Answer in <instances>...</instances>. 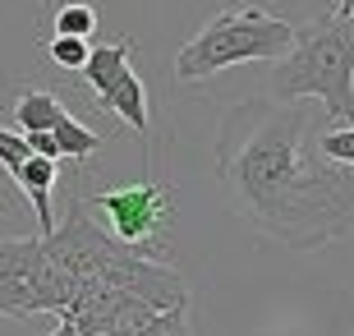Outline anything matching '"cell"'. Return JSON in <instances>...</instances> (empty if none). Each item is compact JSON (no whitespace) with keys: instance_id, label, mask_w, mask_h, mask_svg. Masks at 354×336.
I'll use <instances>...</instances> for the list:
<instances>
[{"instance_id":"obj_9","label":"cell","mask_w":354,"mask_h":336,"mask_svg":"<svg viewBox=\"0 0 354 336\" xmlns=\"http://www.w3.org/2000/svg\"><path fill=\"white\" fill-rule=\"evenodd\" d=\"M129 55H133V42L129 37H120V42H102V46H92L88 55V65L79 69L83 83H88L92 92H97V102H102L106 92L115 88V78L129 69Z\"/></svg>"},{"instance_id":"obj_4","label":"cell","mask_w":354,"mask_h":336,"mask_svg":"<svg viewBox=\"0 0 354 336\" xmlns=\"http://www.w3.org/2000/svg\"><path fill=\"white\" fill-rule=\"evenodd\" d=\"M92 207H102V217L111 221V235L124 249H133L138 258H157L166 249V235H171V221H175V194L166 180L143 175L138 184L97 194Z\"/></svg>"},{"instance_id":"obj_12","label":"cell","mask_w":354,"mask_h":336,"mask_svg":"<svg viewBox=\"0 0 354 336\" xmlns=\"http://www.w3.org/2000/svg\"><path fill=\"white\" fill-rule=\"evenodd\" d=\"M92 28H97V10L74 0V5H60L55 10V37H92Z\"/></svg>"},{"instance_id":"obj_7","label":"cell","mask_w":354,"mask_h":336,"mask_svg":"<svg viewBox=\"0 0 354 336\" xmlns=\"http://www.w3.org/2000/svg\"><path fill=\"white\" fill-rule=\"evenodd\" d=\"M97 106H106L111 116H120L124 125H129L133 134H138V143H143V166H147V88H143V78L133 74V69H124V74L115 78V88L106 92Z\"/></svg>"},{"instance_id":"obj_8","label":"cell","mask_w":354,"mask_h":336,"mask_svg":"<svg viewBox=\"0 0 354 336\" xmlns=\"http://www.w3.org/2000/svg\"><path fill=\"white\" fill-rule=\"evenodd\" d=\"M55 161H46V157H28L24 166L14 170V184L28 194V203H32V212H37V226L41 235L55 231V212H51V189H55Z\"/></svg>"},{"instance_id":"obj_2","label":"cell","mask_w":354,"mask_h":336,"mask_svg":"<svg viewBox=\"0 0 354 336\" xmlns=\"http://www.w3.org/2000/svg\"><path fill=\"white\" fill-rule=\"evenodd\" d=\"M272 102H322L331 130H354V19L327 14L299 28V42L267 74Z\"/></svg>"},{"instance_id":"obj_15","label":"cell","mask_w":354,"mask_h":336,"mask_svg":"<svg viewBox=\"0 0 354 336\" xmlns=\"http://www.w3.org/2000/svg\"><path fill=\"white\" fill-rule=\"evenodd\" d=\"M317 152L336 161V166H354V130H322L317 134Z\"/></svg>"},{"instance_id":"obj_16","label":"cell","mask_w":354,"mask_h":336,"mask_svg":"<svg viewBox=\"0 0 354 336\" xmlns=\"http://www.w3.org/2000/svg\"><path fill=\"white\" fill-rule=\"evenodd\" d=\"M28 157H32V148H28L24 134H14V130H5V125H0V166L14 175V170L24 166Z\"/></svg>"},{"instance_id":"obj_6","label":"cell","mask_w":354,"mask_h":336,"mask_svg":"<svg viewBox=\"0 0 354 336\" xmlns=\"http://www.w3.org/2000/svg\"><path fill=\"white\" fill-rule=\"evenodd\" d=\"M41 240H0V318H28L37 309V276Z\"/></svg>"},{"instance_id":"obj_14","label":"cell","mask_w":354,"mask_h":336,"mask_svg":"<svg viewBox=\"0 0 354 336\" xmlns=\"http://www.w3.org/2000/svg\"><path fill=\"white\" fill-rule=\"evenodd\" d=\"M115 336H189V304L171 313H157L152 323L133 327V332H115Z\"/></svg>"},{"instance_id":"obj_18","label":"cell","mask_w":354,"mask_h":336,"mask_svg":"<svg viewBox=\"0 0 354 336\" xmlns=\"http://www.w3.org/2000/svg\"><path fill=\"white\" fill-rule=\"evenodd\" d=\"M46 336H79V327H74V323H65V318H60V323H55V327H51V332H46Z\"/></svg>"},{"instance_id":"obj_10","label":"cell","mask_w":354,"mask_h":336,"mask_svg":"<svg viewBox=\"0 0 354 336\" xmlns=\"http://www.w3.org/2000/svg\"><path fill=\"white\" fill-rule=\"evenodd\" d=\"M60 116H65V102L51 88H28L14 102V130L19 134H51Z\"/></svg>"},{"instance_id":"obj_5","label":"cell","mask_w":354,"mask_h":336,"mask_svg":"<svg viewBox=\"0 0 354 336\" xmlns=\"http://www.w3.org/2000/svg\"><path fill=\"white\" fill-rule=\"evenodd\" d=\"M41 249H46V258H51L55 267H65L74 281L102 276V272L124 254V245H120L115 235L102 231V226H92V221L83 217V203L69 207L65 221H60L51 235H41Z\"/></svg>"},{"instance_id":"obj_3","label":"cell","mask_w":354,"mask_h":336,"mask_svg":"<svg viewBox=\"0 0 354 336\" xmlns=\"http://www.w3.org/2000/svg\"><path fill=\"white\" fill-rule=\"evenodd\" d=\"M299 42V24H290L281 14L263 5H225L203 24L194 42H184L175 51V78L198 83L212 78L230 65H249V60H286Z\"/></svg>"},{"instance_id":"obj_17","label":"cell","mask_w":354,"mask_h":336,"mask_svg":"<svg viewBox=\"0 0 354 336\" xmlns=\"http://www.w3.org/2000/svg\"><path fill=\"white\" fill-rule=\"evenodd\" d=\"M28 148H32V157H46V161H60V143H55V134H24Z\"/></svg>"},{"instance_id":"obj_1","label":"cell","mask_w":354,"mask_h":336,"mask_svg":"<svg viewBox=\"0 0 354 336\" xmlns=\"http://www.w3.org/2000/svg\"><path fill=\"white\" fill-rule=\"evenodd\" d=\"M327 116L308 102L244 97L216 125V180L253 235L286 249H327L354 231V170L317 152Z\"/></svg>"},{"instance_id":"obj_11","label":"cell","mask_w":354,"mask_h":336,"mask_svg":"<svg viewBox=\"0 0 354 336\" xmlns=\"http://www.w3.org/2000/svg\"><path fill=\"white\" fill-rule=\"evenodd\" d=\"M55 143H60V157H74V161H88L92 152H102L106 148V134H97V130H88L83 120H74L65 111V116L55 120Z\"/></svg>"},{"instance_id":"obj_13","label":"cell","mask_w":354,"mask_h":336,"mask_svg":"<svg viewBox=\"0 0 354 336\" xmlns=\"http://www.w3.org/2000/svg\"><path fill=\"white\" fill-rule=\"evenodd\" d=\"M46 55H51V65H60V69H83L92 46L83 37H51L46 42Z\"/></svg>"},{"instance_id":"obj_19","label":"cell","mask_w":354,"mask_h":336,"mask_svg":"<svg viewBox=\"0 0 354 336\" xmlns=\"http://www.w3.org/2000/svg\"><path fill=\"white\" fill-rule=\"evenodd\" d=\"M341 19H354V0H341Z\"/></svg>"}]
</instances>
